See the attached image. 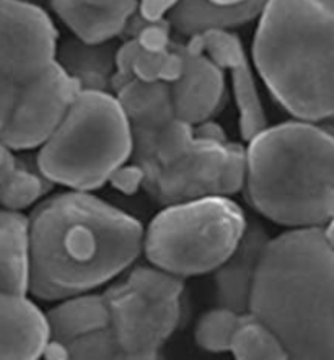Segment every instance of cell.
Wrapping results in <instances>:
<instances>
[{
	"label": "cell",
	"instance_id": "1",
	"mask_svg": "<svg viewBox=\"0 0 334 360\" xmlns=\"http://www.w3.org/2000/svg\"><path fill=\"white\" fill-rule=\"evenodd\" d=\"M143 225L85 191L48 194L28 215V294L44 302L95 292L142 255Z\"/></svg>",
	"mask_w": 334,
	"mask_h": 360
},
{
	"label": "cell",
	"instance_id": "2",
	"mask_svg": "<svg viewBox=\"0 0 334 360\" xmlns=\"http://www.w3.org/2000/svg\"><path fill=\"white\" fill-rule=\"evenodd\" d=\"M248 315L274 333L289 360H334V248L323 229L269 238Z\"/></svg>",
	"mask_w": 334,
	"mask_h": 360
},
{
	"label": "cell",
	"instance_id": "3",
	"mask_svg": "<svg viewBox=\"0 0 334 360\" xmlns=\"http://www.w3.org/2000/svg\"><path fill=\"white\" fill-rule=\"evenodd\" d=\"M251 60L282 110L299 121H334V0H267Z\"/></svg>",
	"mask_w": 334,
	"mask_h": 360
},
{
	"label": "cell",
	"instance_id": "4",
	"mask_svg": "<svg viewBox=\"0 0 334 360\" xmlns=\"http://www.w3.org/2000/svg\"><path fill=\"white\" fill-rule=\"evenodd\" d=\"M248 204L289 230L334 217V129L307 121L267 126L245 143Z\"/></svg>",
	"mask_w": 334,
	"mask_h": 360
},
{
	"label": "cell",
	"instance_id": "5",
	"mask_svg": "<svg viewBox=\"0 0 334 360\" xmlns=\"http://www.w3.org/2000/svg\"><path fill=\"white\" fill-rule=\"evenodd\" d=\"M132 127L115 94L82 90L34 165L51 184L94 193L132 158Z\"/></svg>",
	"mask_w": 334,
	"mask_h": 360
},
{
	"label": "cell",
	"instance_id": "6",
	"mask_svg": "<svg viewBox=\"0 0 334 360\" xmlns=\"http://www.w3.org/2000/svg\"><path fill=\"white\" fill-rule=\"evenodd\" d=\"M248 222L243 207L225 196L163 205L143 229L142 255L179 279L209 274L233 253Z\"/></svg>",
	"mask_w": 334,
	"mask_h": 360
},
{
	"label": "cell",
	"instance_id": "7",
	"mask_svg": "<svg viewBox=\"0 0 334 360\" xmlns=\"http://www.w3.org/2000/svg\"><path fill=\"white\" fill-rule=\"evenodd\" d=\"M245 173V146L196 137L176 162L146 174L143 189L162 205L209 196L232 198L243 191Z\"/></svg>",
	"mask_w": 334,
	"mask_h": 360
},
{
	"label": "cell",
	"instance_id": "8",
	"mask_svg": "<svg viewBox=\"0 0 334 360\" xmlns=\"http://www.w3.org/2000/svg\"><path fill=\"white\" fill-rule=\"evenodd\" d=\"M59 32L34 0H0V74L17 85L56 63Z\"/></svg>",
	"mask_w": 334,
	"mask_h": 360
},
{
	"label": "cell",
	"instance_id": "9",
	"mask_svg": "<svg viewBox=\"0 0 334 360\" xmlns=\"http://www.w3.org/2000/svg\"><path fill=\"white\" fill-rule=\"evenodd\" d=\"M80 91L79 84L54 63L36 79L18 85L0 141L15 152L38 150L60 126Z\"/></svg>",
	"mask_w": 334,
	"mask_h": 360
},
{
	"label": "cell",
	"instance_id": "10",
	"mask_svg": "<svg viewBox=\"0 0 334 360\" xmlns=\"http://www.w3.org/2000/svg\"><path fill=\"white\" fill-rule=\"evenodd\" d=\"M103 294L110 310V329L121 351H162L181 320V300H155L139 294L124 281Z\"/></svg>",
	"mask_w": 334,
	"mask_h": 360
},
{
	"label": "cell",
	"instance_id": "11",
	"mask_svg": "<svg viewBox=\"0 0 334 360\" xmlns=\"http://www.w3.org/2000/svg\"><path fill=\"white\" fill-rule=\"evenodd\" d=\"M183 44L191 53L204 54L229 74L241 141L250 142L264 131L269 122L258 89V74L240 36L235 32H205Z\"/></svg>",
	"mask_w": 334,
	"mask_h": 360
},
{
	"label": "cell",
	"instance_id": "12",
	"mask_svg": "<svg viewBox=\"0 0 334 360\" xmlns=\"http://www.w3.org/2000/svg\"><path fill=\"white\" fill-rule=\"evenodd\" d=\"M186 67L176 84L169 85L174 115L188 124L198 126L212 120L222 106L227 79L225 72L219 69L204 54L191 53L184 48Z\"/></svg>",
	"mask_w": 334,
	"mask_h": 360
},
{
	"label": "cell",
	"instance_id": "13",
	"mask_svg": "<svg viewBox=\"0 0 334 360\" xmlns=\"http://www.w3.org/2000/svg\"><path fill=\"white\" fill-rule=\"evenodd\" d=\"M49 338L48 318L32 295L0 292V360H39Z\"/></svg>",
	"mask_w": 334,
	"mask_h": 360
},
{
	"label": "cell",
	"instance_id": "14",
	"mask_svg": "<svg viewBox=\"0 0 334 360\" xmlns=\"http://www.w3.org/2000/svg\"><path fill=\"white\" fill-rule=\"evenodd\" d=\"M49 7L72 36L86 44L122 38L137 12L136 0H49Z\"/></svg>",
	"mask_w": 334,
	"mask_h": 360
},
{
	"label": "cell",
	"instance_id": "15",
	"mask_svg": "<svg viewBox=\"0 0 334 360\" xmlns=\"http://www.w3.org/2000/svg\"><path fill=\"white\" fill-rule=\"evenodd\" d=\"M271 236L259 222H248L245 235L235 251L214 271L215 297L219 307L248 313L250 295L261 256Z\"/></svg>",
	"mask_w": 334,
	"mask_h": 360
},
{
	"label": "cell",
	"instance_id": "16",
	"mask_svg": "<svg viewBox=\"0 0 334 360\" xmlns=\"http://www.w3.org/2000/svg\"><path fill=\"white\" fill-rule=\"evenodd\" d=\"M267 0H246L240 5H217L209 0H179L168 15L173 33L193 38L205 32H235L258 22Z\"/></svg>",
	"mask_w": 334,
	"mask_h": 360
},
{
	"label": "cell",
	"instance_id": "17",
	"mask_svg": "<svg viewBox=\"0 0 334 360\" xmlns=\"http://www.w3.org/2000/svg\"><path fill=\"white\" fill-rule=\"evenodd\" d=\"M116 49L117 44L115 41L86 44L74 36H69L59 39L56 64L79 84L80 90L113 94V82L116 75Z\"/></svg>",
	"mask_w": 334,
	"mask_h": 360
},
{
	"label": "cell",
	"instance_id": "18",
	"mask_svg": "<svg viewBox=\"0 0 334 360\" xmlns=\"http://www.w3.org/2000/svg\"><path fill=\"white\" fill-rule=\"evenodd\" d=\"M51 338L72 339L110 328V310L105 294L85 292L65 297L46 313Z\"/></svg>",
	"mask_w": 334,
	"mask_h": 360
},
{
	"label": "cell",
	"instance_id": "19",
	"mask_svg": "<svg viewBox=\"0 0 334 360\" xmlns=\"http://www.w3.org/2000/svg\"><path fill=\"white\" fill-rule=\"evenodd\" d=\"M28 215L0 207V292L28 294Z\"/></svg>",
	"mask_w": 334,
	"mask_h": 360
},
{
	"label": "cell",
	"instance_id": "20",
	"mask_svg": "<svg viewBox=\"0 0 334 360\" xmlns=\"http://www.w3.org/2000/svg\"><path fill=\"white\" fill-rule=\"evenodd\" d=\"M132 129H152L165 124L174 115L169 85L132 79L115 91Z\"/></svg>",
	"mask_w": 334,
	"mask_h": 360
},
{
	"label": "cell",
	"instance_id": "21",
	"mask_svg": "<svg viewBox=\"0 0 334 360\" xmlns=\"http://www.w3.org/2000/svg\"><path fill=\"white\" fill-rule=\"evenodd\" d=\"M51 184L38 168L28 167L20 160L17 167L0 181V207L22 212L33 209L49 194Z\"/></svg>",
	"mask_w": 334,
	"mask_h": 360
},
{
	"label": "cell",
	"instance_id": "22",
	"mask_svg": "<svg viewBox=\"0 0 334 360\" xmlns=\"http://www.w3.org/2000/svg\"><path fill=\"white\" fill-rule=\"evenodd\" d=\"M235 360H289L279 339L263 323L246 313L230 351Z\"/></svg>",
	"mask_w": 334,
	"mask_h": 360
},
{
	"label": "cell",
	"instance_id": "23",
	"mask_svg": "<svg viewBox=\"0 0 334 360\" xmlns=\"http://www.w3.org/2000/svg\"><path fill=\"white\" fill-rule=\"evenodd\" d=\"M245 315L224 307L212 308L204 313L198 321L196 331H194L198 346L214 354L229 352Z\"/></svg>",
	"mask_w": 334,
	"mask_h": 360
},
{
	"label": "cell",
	"instance_id": "24",
	"mask_svg": "<svg viewBox=\"0 0 334 360\" xmlns=\"http://www.w3.org/2000/svg\"><path fill=\"white\" fill-rule=\"evenodd\" d=\"M122 38L136 39L139 48L147 53H167L173 44V30L168 20L146 22L136 12L127 22Z\"/></svg>",
	"mask_w": 334,
	"mask_h": 360
},
{
	"label": "cell",
	"instance_id": "25",
	"mask_svg": "<svg viewBox=\"0 0 334 360\" xmlns=\"http://www.w3.org/2000/svg\"><path fill=\"white\" fill-rule=\"evenodd\" d=\"M67 346L69 360H116L120 352V346L110 328L72 339Z\"/></svg>",
	"mask_w": 334,
	"mask_h": 360
},
{
	"label": "cell",
	"instance_id": "26",
	"mask_svg": "<svg viewBox=\"0 0 334 360\" xmlns=\"http://www.w3.org/2000/svg\"><path fill=\"white\" fill-rule=\"evenodd\" d=\"M143 183H146V172L141 165L129 160L120 168L115 169L113 174L108 179V184L117 193L124 194V196H134L141 189H143Z\"/></svg>",
	"mask_w": 334,
	"mask_h": 360
},
{
	"label": "cell",
	"instance_id": "27",
	"mask_svg": "<svg viewBox=\"0 0 334 360\" xmlns=\"http://www.w3.org/2000/svg\"><path fill=\"white\" fill-rule=\"evenodd\" d=\"M165 53H147L139 49L132 65V77L136 80L146 82V84H155L160 82V70Z\"/></svg>",
	"mask_w": 334,
	"mask_h": 360
},
{
	"label": "cell",
	"instance_id": "28",
	"mask_svg": "<svg viewBox=\"0 0 334 360\" xmlns=\"http://www.w3.org/2000/svg\"><path fill=\"white\" fill-rule=\"evenodd\" d=\"M184 67H186V58H184L183 43L173 41L172 48H169L165 56H163L162 70H160V82L167 85H173L181 79Z\"/></svg>",
	"mask_w": 334,
	"mask_h": 360
},
{
	"label": "cell",
	"instance_id": "29",
	"mask_svg": "<svg viewBox=\"0 0 334 360\" xmlns=\"http://www.w3.org/2000/svg\"><path fill=\"white\" fill-rule=\"evenodd\" d=\"M179 0H141L137 2V15L146 22H163L176 7Z\"/></svg>",
	"mask_w": 334,
	"mask_h": 360
},
{
	"label": "cell",
	"instance_id": "30",
	"mask_svg": "<svg viewBox=\"0 0 334 360\" xmlns=\"http://www.w3.org/2000/svg\"><path fill=\"white\" fill-rule=\"evenodd\" d=\"M17 91L18 85L0 74V131L4 129V126L10 120L15 100H17Z\"/></svg>",
	"mask_w": 334,
	"mask_h": 360
},
{
	"label": "cell",
	"instance_id": "31",
	"mask_svg": "<svg viewBox=\"0 0 334 360\" xmlns=\"http://www.w3.org/2000/svg\"><path fill=\"white\" fill-rule=\"evenodd\" d=\"M194 136L200 139H207V141H217V142H227L229 137L225 134L224 127L214 122L212 120L200 122V124L194 126Z\"/></svg>",
	"mask_w": 334,
	"mask_h": 360
},
{
	"label": "cell",
	"instance_id": "32",
	"mask_svg": "<svg viewBox=\"0 0 334 360\" xmlns=\"http://www.w3.org/2000/svg\"><path fill=\"white\" fill-rule=\"evenodd\" d=\"M43 360H69V346L63 339L49 338L48 342L44 344L43 352H41Z\"/></svg>",
	"mask_w": 334,
	"mask_h": 360
},
{
	"label": "cell",
	"instance_id": "33",
	"mask_svg": "<svg viewBox=\"0 0 334 360\" xmlns=\"http://www.w3.org/2000/svg\"><path fill=\"white\" fill-rule=\"evenodd\" d=\"M20 158L13 148H10L7 143L0 141V181L17 167Z\"/></svg>",
	"mask_w": 334,
	"mask_h": 360
},
{
	"label": "cell",
	"instance_id": "34",
	"mask_svg": "<svg viewBox=\"0 0 334 360\" xmlns=\"http://www.w3.org/2000/svg\"><path fill=\"white\" fill-rule=\"evenodd\" d=\"M116 360H163L160 351H139V352H117Z\"/></svg>",
	"mask_w": 334,
	"mask_h": 360
},
{
	"label": "cell",
	"instance_id": "35",
	"mask_svg": "<svg viewBox=\"0 0 334 360\" xmlns=\"http://www.w3.org/2000/svg\"><path fill=\"white\" fill-rule=\"evenodd\" d=\"M323 233H325V238L328 243L334 248V217L325 225V227H323Z\"/></svg>",
	"mask_w": 334,
	"mask_h": 360
},
{
	"label": "cell",
	"instance_id": "36",
	"mask_svg": "<svg viewBox=\"0 0 334 360\" xmlns=\"http://www.w3.org/2000/svg\"><path fill=\"white\" fill-rule=\"evenodd\" d=\"M209 2L217 4V5H240V4H245L246 0H209Z\"/></svg>",
	"mask_w": 334,
	"mask_h": 360
},
{
	"label": "cell",
	"instance_id": "37",
	"mask_svg": "<svg viewBox=\"0 0 334 360\" xmlns=\"http://www.w3.org/2000/svg\"><path fill=\"white\" fill-rule=\"evenodd\" d=\"M136 2H141V0H136Z\"/></svg>",
	"mask_w": 334,
	"mask_h": 360
}]
</instances>
